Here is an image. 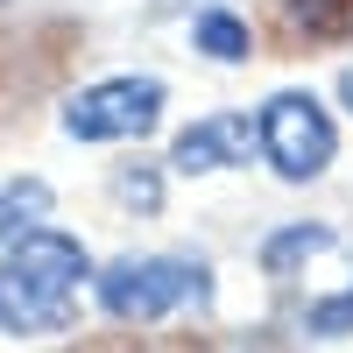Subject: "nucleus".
Instances as JSON below:
<instances>
[{"label":"nucleus","instance_id":"f257e3e1","mask_svg":"<svg viewBox=\"0 0 353 353\" xmlns=\"http://www.w3.org/2000/svg\"><path fill=\"white\" fill-rule=\"evenodd\" d=\"M85 283H92V261L71 233H50V226L21 233L14 254L0 261V332H14V339L64 332Z\"/></svg>","mask_w":353,"mask_h":353},{"label":"nucleus","instance_id":"f03ea898","mask_svg":"<svg viewBox=\"0 0 353 353\" xmlns=\"http://www.w3.org/2000/svg\"><path fill=\"white\" fill-rule=\"evenodd\" d=\"M92 297L121 325H156V318L198 311L212 297V276H205L198 254H128V261H113V269L92 276Z\"/></svg>","mask_w":353,"mask_h":353},{"label":"nucleus","instance_id":"7ed1b4c3","mask_svg":"<svg viewBox=\"0 0 353 353\" xmlns=\"http://www.w3.org/2000/svg\"><path fill=\"white\" fill-rule=\"evenodd\" d=\"M254 128H261V163H269L283 184H311V176H325V163L339 156L332 113L311 92H276L254 113Z\"/></svg>","mask_w":353,"mask_h":353},{"label":"nucleus","instance_id":"20e7f679","mask_svg":"<svg viewBox=\"0 0 353 353\" xmlns=\"http://www.w3.org/2000/svg\"><path fill=\"white\" fill-rule=\"evenodd\" d=\"M156 121H163V78H141V71L92 78L64 99V134L71 141H141Z\"/></svg>","mask_w":353,"mask_h":353},{"label":"nucleus","instance_id":"39448f33","mask_svg":"<svg viewBox=\"0 0 353 353\" xmlns=\"http://www.w3.org/2000/svg\"><path fill=\"white\" fill-rule=\"evenodd\" d=\"M248 156H261V128L248 113H212V121H198L176 134L170 149V170L176 176H212V170H241Z\"/></svg>","mask_w":353,"mask_h":353},{"label":"nucleus","instance_id":"423d86ee","mask_svg":"<svg viewBox=\"0 0 353 353\" xmlns=\"http://www.w3.org/2000/svg\"><path fill=\"white\" fill-rule=\"evenodd\" d=\"M332 248V226H283L269 248H261V269L269 276H290V269H304V254H325Z\"/></svg>","mask_w":353,"mask_h":353},{"label":"nucleus","instance_id":"0eeeda50","mask_svg":"<svg viewBox=\"0 0 353 353\" xmlns=\"http://www.w3.org/2000/svg\"><path fill=\"white\" fill-rule=\"evenodd\" d=\"M283 8L311 43H346L353 36V0H283Z\"/></svg>","mask_w":353,"mask_h":353},{"label":"nucleus","instance_id":"6e6552de","mask_svg":"<svg viewBox=\"0 0 353 353\" xmlns=\"http://www.w3.org/2000/svg\"><path fill=\"white\" fill-rule=\"evenodd\" d=\"M191 43H198L205 57H219V64H241V57H248V21H241V14L205 8V14L191 21Z\"/></svg>","mask_w":353,"mask_h":353},{"label":"nucleus","instance_id":"1a4fd4ad","mask_svg":"<svg viewBox=\"0 0 353 353\" xmlns=\"http://www.w3.org/2000/svg\"><path fill=\"white\" fill-rule=\"evenodd\" d=\"M304 332H311V339H339V332H353V290H346V297H318L311 318H304Z\"/></svg>","mask_w":353,"mask_h":353},{"label":"nucleus","instance_id":"9d476101","mask_svg":"<svg viewBox=\"0 0 353 353\" xmlns=\"http://www.w3.org/2000/svg\"><path fill=\"white\" fill-rule=\"evenodd\" d=\"M14 226V191H0V233Z\"/></svg>","mask_w":353,"mask_h":353},{"label":"nucleus","instance_id":"9b49d317","mask_svg":"<svg viewBox=\"0 0 353 353\" xmlns=\"http://www.w3.org/2000/svg\"><path fill=\"white\" fill-rule=\"evenodd\" d=\"M339 106H346V113H353V71H346V78H339Z\"/></svg>","mask_w":353,"mask_h":353}]
</instances>
